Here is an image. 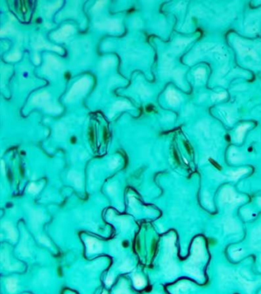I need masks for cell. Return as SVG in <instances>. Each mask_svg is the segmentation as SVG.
<instances>
[{
    "label": "cell",
    "instance_id": "6da1fadb",
    "mask_svg": "<svg viewBox=\"0 0 261 294\" xmlns=\"http://www.w3.org/2000/svg\"><path fill=\"white\" fill-rule=\"evenodd\" d=\"M29 217L32 227L35 230L39 229V226L43 223L45 218V215L42 211L39 210H34L32 208H30L29 210Z\"/></svg>",
    "mask_w": 261,
    "mask_h": 294
},
{
    "label": "cell",
    "instance_id": "ba28073f",
    "mask_svg": "<svg viewBox=\"0 0 261 294\" xmlns=\"http://www.w3.org/2000/svg\"><path fill=\"white\" fill-rule=\"evenodd\" d=\"M133 283L134 286L138 289L144 287L146 285V281H145L144 278L140 275H135L133 277Z\"/></svg>",
    "mask_w": 261,
    "mask_h": 294
},
{
    "label": "cell",
    "instance_id": "4fadbf2b",
    "mask_svg": "<svg viewBox=\"0 0 261 294\" xmlns=\"http://www.w3.org/2000/svg\"><path fill=\"white\" fill-rule=\"evenodd\" d=\"M113 282H114V277L112 275H108L106 279V281H105V283L107 286H110L112 285Z\"/></svg>",
    "mask_w": 261,
    "mask_h": 294
},
{
    "label": "cell",
    "instance_id": "3957f363",
    "mask_svg": "<svg viewBox=\"0 0 261 294\" xmlns=\"http://www.w3.org/2000/svg\"><path fill=\"white\" fill-rule=\"evenodd\" d=\"M108 218L110 221H115L116 222H117V223L119 224V225H120L122 232H126V231L130 228L131 224L129 219L123 217H116V216H114V214H113L112 211H109Z\"/></svg>",
    "mask_w": 261,
    "mask_h": 294
},
{
    "label": "cell",
    "instance_id": "7c38bea8",
    "mask_svg": "<svg viewBox=\"0 0 261 294\" xmlns=\"http://www.w3.org/2000/svg\"><path fill=\"white\" fill-rule=\"evenodd\" d=\"M39 241H40L42 243H43V244L46 245V246H48V247L51 246V243H50L49 240H48V239L46 237H44V236H41V237H39Z\"/></svg>",
    "mask_w": 261,
    "mask_h": 294
},
{
    "label": "cell",
    "instance_id": "277c9868",
    "mask_svg": "<svg viewBox=\"0 0 261 294\" xmlns=\"http://www.w3.org/2000/svg\"><path fill=\"white\" fill-rule=\"evenodd\" d=\"M1 262L4 267L8 270H16L20 267V265L16 263V264H12L9 259V255L8 251H2L1 254Z\"/></svg>",
    "mask_w": 261,
    "mask_h": 294
},
{
    "label": "cell",
    "instance_id": "9c48e42d",
    "mask_svg": "<svg viewBox=\"0 0 261 294\" xmlns=\"http://www.w3.org/2000/svg\"><path fill=\"white\" fill-rule=\"evenodd\" d=\"M127 288L128 287L126 282L123 280L118 289L114 291V294H131V292H129V290Z\"/></svg>",
    "mask_w": 261,
    "mask_h": 294
},
{
    "label": "cell",
    "instance_id": "30bf717a",
    "mask_svg": "<svg viewBox=\"0 0 261 294\" xmlns=\"http://www.w3.org/2000/svg\"><path fill=\"white\" fill-rule=\"evenodd\" d=\"M132 268V265L129 260H125V261L122 263L121 266H120V270L121 271H123V272H128V271L131 270Z\"/></svg>",
    "mask_w": 261,
    "mask_h": 294
},
{
    "label": "cell",
    "instance_id": "7a4b0ae2",
    "mask_svg": "<svg viewBox=\"0 0 261 294\" xmlns=\"http://www.w3.org/2000/svg\"><path fill=\"white\" fill-rule=\"evenodd\" d=\"M85 243H86L87 249L88 252L91 254H97V253L101 252L103 249V245L102 243L94 237H88L85 238Z\"/></svg>",
    "mask_w": 261,
    "mask_h": 294
},
{
    "label": "cell",
    "instance_id": "8992f818",
    "mask_svg": "<svg viewBox=\"0 0 261 294\" xmlns=\"http://www.w3.org/2000/svg\"><path fill=\"white\" fill-rule=\"evenodd\" d=\"M6 287L9 293H15L18 289V281L15 278H9L6 280Z\"/></svg>",
    "mask_w": 261,
    "mask_h": 294
},
{
    "label": "cell",
    "instance_id": "5b68a950",
    "mask_svg": "<svg viewBox=\"0 0 261 294\" xmlns=\"http://www.w3.org/2000/svg\"><path fill=\"white\" fill-rule=\"evenodd\" d=\"M2 228H4L6 231L8 233V237L13 242H16L17 240V233L15 230L13 224L9 221H5L2 224Z\"/></svg>",
    "mask_w": 261,
    "mask_h": 294
},
{
    "label": "cell",
    "instance_id": "5bb4252c",
    "mask_svg": "<svg viewBox=\"0 0 261 294\" xmlns=\"http://www.w3.org/2000/svg\"><path fill=\"white\" fill-rule=\"evenodd\" d=\"M103 294H106V292H103Z\"/></svg>",
    "mask_w": 261,
    "mask_h": 294
},
{
    "label": "cell",
    "instance_id": "8fae6325",
    "mask_svg": "<svg viewBox=\"0 0 261 294\" xmlns=\"http://www.w3.org/2000/svg\"><path fill=\"white\" fill-rule=\"evenodd\" d=\"M40 189L41 187L37 186V185H35V184H31V185H30L29 188H28V191H29L31 194H37V193L40 191Z\"/></svg>",
    "mask_w": 261,
    "mask_h": 294
},
{
    "label": "cell",
    "instance_id": "52a82bcc",
    "mask_svg": "<svg viewBox=\"0 0 261 294\" xmlns=\"http://www.w3.org/2000/svg\"><path fill=\"white\" fill-rule=\"evenodd\" d=\"M26 241H27V234H25V237H24L23 240H22V242L21 243L20 246H19V252H20L21 255L23 256V257H29L30 256L29 250H28V247H27Z\"/></svg>",
    "mask_w": 261,
    "mask_h": 294
}]
</instances>
